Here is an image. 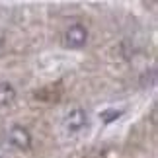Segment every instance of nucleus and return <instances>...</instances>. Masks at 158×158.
Returning <instances> with one entry per match:
<instances>
[{"label":"nucleus","mask_w":158,"mask_h":158,"mask_svg":"<svg viewBox=\"0 0 158 158\" xmlns=\"http://www.w3.org/2000/svg\"><path fill=\"white\" fill-rule=\"evenodd\" d=\"M88 41V31L86 27L80 26V23H74V26H70L66 29L64 33V45L70 47V49H80V47L86 45Z\"/></svg>","instance_id":"obj_1"},{"label":"nucleus","mask_w":158,"mask_h":158,"mask_svg":"<svg viewBox=\"0 0 158 158\" xmlns=\"http://www.w3.org/2000/svg\"><path fill=\"white\" fill-rule=\"evenodd\" d=\"M8 137H10V143L14 144L16 148H20V150H27L29 147H31V135H29L23 127H20V125L12 127L10 133H8Z\"/></svg>","instance_id":"obj_2"},{"label":"nucleus","mask_w":158,"mask_h":158,"mask_svg":"<svg viewBox=\"0 0 158 158\" xmlns=\"http://www.w3.org/2000/svg\"><path fill=\"white\" fill-rule=\"evenodd\" d=\"M86 113H84V109H72V111L66 115V119H64V127H66V131H70V133H78L82 129L84 125H86Z\"/></svg>","instance_id":"obj_3"},{"label":"nucleus","mask_w":158,"mask_h":158,"mask_svg":"<svg viewBox=\"0 0 158 158\" xmlns=\"http://www.w3.org/2000/svg\"><path fill=\"white\" fill-rule=\"evenodd\" d=\"M14 100H16V90L12 88V84L2 82L0 84V107L10 106Z\"/></svg>","instance_id":"obj_4"},{"label":"nucleus","mask_w":158,"mask_h":158,"mask_svg":"<svg viewBox=\"0 0 158 158\" xmlns=\"http://www.w3.org/2000/svg\"><path fill=\"white\" fill-rule=\"evenodd\" d=\"M117 117H121V111H117V109H106V111H102L104 123H111V121H115Z\"/></svg>","instance_id":"obj_5"}]
</instances>
